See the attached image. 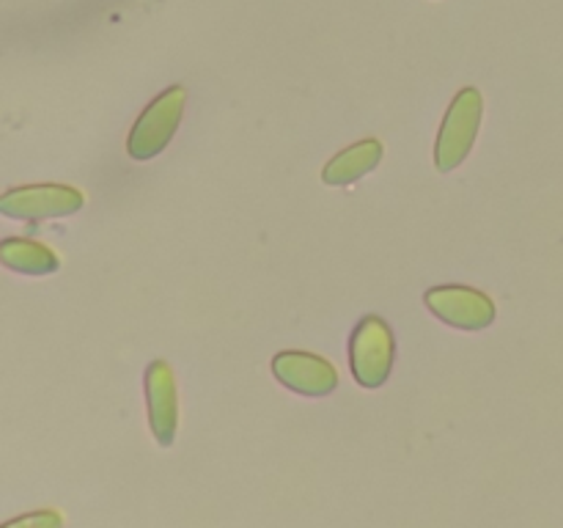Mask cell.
<instances>
[{"label":"cell","instance_id":"obj_4","mask_svg":"<svg viewBox=\"0 0 563 528\" xmlns=\"http://www.w3.org/2000/svg\"><path fill=\"white\" fill-rule=\"evenodd\" d=\"M82 193L69 185H25L11 187L0 198V212L16 220H38L66 218L82 209Z\"/></svg>","mask_w":563,"mask_h":528},{"label":"cell","instance_id":"obj_7","mask_svg":"<svg viewBox=\"0 0 563 528\" xmlns=\"http://www.w3.org/2000/svg\"><path fill=\"white\" fill-rule=\"evenodd\" d=\"M146 388L148 429L159 446H170L179 429V391H176V374L168 361H152L143 377Z\"/></svg>","mask_w":563,"mask_h":528},{"label":"cell","instance_id":"obj_2","mask_svg":"<svg viewBox=\"0 0 563 528\" xmlns=\"http://www.w3.org/2000/svg\"><path fill=\"white\" fill-rule=\"evenodd\" d=\"M396 341L394 330L383 317H363L355 324L350 339V366L352 377L363 388H379L388 383L390 369H394Z\"/></svg>","mask_w":563,"mask_h":528},{"label":"cell","instance_id":"obj_8","mask_svg":"<svg viewBox=\"0 0 563 528\" xmlns=\"http://www.w3.org/2000/svg\"><path fill=\"white\" fill-rule=\"evenodd\" d=\"M383 160V143L377 138H366L352 146L341 148L333 160L322 168V182L333 187H346L352 182L363 179L368 170H374Z\"/></svg>","mask_w":563,"mask_h":528},{"label":"cell","instance_id":"obj_5","mask_svg":"<svg viewBox=\"0 0 563 528\" xmlns=\"http://www.w3.org/2000/svg\"><path fill=\"white\" fill-rule=\"evenodd\" d=\"M429 311L438 319H443L445 324L456 330H476L489 328L495 322V302L493 297L484 295L482 289H473V286H460V284H445V286H432V289L423 295Z\"/></svg>","mask_w":563,"mask_h":528},{"label":"cell","instance_id":"obj_9","mask_svg":"<svg viewBox=\"0 0 563 528\" xmlns=\"http://www.w3.org/2000/svg\"><path fill=\"white\" fill-rule=\"evenodd\" d=\"M0 262L22 275H49L60 267L58 256L44 242L27 237H5L0 245Z\"/></svg>","mask_w":563,"mask_h":528},{"label":"cell","instance_id":"obj_1","mask_svg":"<svg viewBox=\"0 0 563 528\" xmlns=\"http://www.w3.org/2000/svg\"><path fill=\"white\" fill-rule=\"evenodd\" d=\"M484 116V97L478 88L467 86L454 97L451 108L445 110V119L440 124L438 143H434V165L440 174H451L460 168L471 154L473 143L478 138Z\"/></svg>","mask_w":563,"mask_h":528},{"label":"cell","instance_id":"obj_3","mask_svg":"<svg viewBox=\"0 0 563 528\" xmlns=\"http://www.w3.org/2000/svg\"><path fill=\"white\" fill-rule=\"evenodd\" d=\"M185 102L187 91L181 86L165 88L157 99H152L132 127L130 138H126V154L132 160H141V163L163 154L179 130Z\"/></svg>","mask_w":563,"mask_h":528},{"label":"cell","instance_id":"obj_10","mask_svg":"<svg viewBox=\"0 0 563 528\" xmlns=\"http://www.w3.org/2000/svg\"><path fill=\"white\" fill-rule=\"evenodd\" d=\"M16 522H22V526H31V522H53V526H58L60 517L53 515V512H38V515L22 517V520H16Z\"/></svg>","mask_w":563,"mask_h":528},{"label":"cell","instance_id":"obj_6","mask_svg":"<svg viewBox=\"0 0 563 528\" xmlns=\"http://www.w3.org/2000/svg\"><path fill=\"white\" fill-rule=\"evenodd\" d=\"M273 374L280 385L300 396H330L339 385V369L322 355L302 350H286L273 358Z\"/></svg>","mask_w":563,"mask_h":528}]
</instances>
